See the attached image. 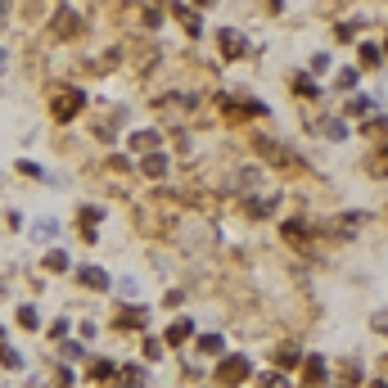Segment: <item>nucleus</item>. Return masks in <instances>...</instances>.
Returning <instances> with one entry per match:
<instances>
[{"instance_id": "nucleus-13", "label": "nucleus", "mask_w": 388, "mask_h": 388, "mask_svg": "<svg viewBox=\"0 0 388 388\" xmlns=\"http://www.w3.org/2000/svg\"><path fill=\"white\" fill-rule=\"evenodd\" d=\"M50 388H77V371L59 357H50Z\"/></svg>"}, {"instance_id": "nucleus-30", "label": "nucleus", "mask_w": 388, "mask_h": 388, "mask_svg": "<svg viewBox=\"0 0 388 388\" xmlns=\"http://www.w3.org/2000/svg\"><path fill=\"white\" fill-rule=\"evenodd\" d=\"M5 339H9V329H5V325H0V343H5Z\"/></svg>"}, {"instance_id": "nucleus-6", "label": "nucleus", "mask_w": 388, "mask_h": 388, "mask_svg": "<svg viewBox=\"0 0 388 388\" xmlns=\"http://www.w3.org/2000/svg\"><path fill=\"white\" fill-rule=\"evenodd\" d=\"M122 375V366L113 362V357H91V366H86V380L91 384H113Z\"/></svg>"}, {"instance_id": "nucleus-29", "label": "nucleus", "mask_w": 388, "mask_h": 388, "mask_svg": "<svg viewBox=\"0 0 388 388\" xmlns=\"http://www.w3.org/2000/svg\"><path fill=\"white\" fill-rule=\"evenodd\" d=\"M9 68V50H5V45H0V72H5Z\"/></svg>"}, {"instance_id": "nucleus-2", "label": "nucleus", "mask_w": 388, "mask_h": 388, "mask_svg": "<svg viewBox=\"0 0 388 388\" xmlns=\"http://www.w3.org/2000/svg\"><path fill=\"white\" fill-rule=\"evenodd\" d=\"M45 27H50V41H77V36L86 32V18H82L77 5L59 0V5L50 9V18H45Z\"/></svg>"}, {"instance_id": "nucleus-25", "label": "nucleus", "mask_w": 388, "mask_h": 388, "mask_svg": "<svg viewBox=\"0 0 388 388\" xmlns=\"http://www.w3.org/2000/svg\"><path fill=\"white\" fill-rule=\"evenodd\" d=\"M145 357H149V362H158V357H163V343H158V339H149V343H145Z\"/></svg>"}, {"instance_id": "nucleus-16", "label": "nucleus", "mask_w": 388, "mask_h": 388, "mask_svg": "<svg viewBox=\"0 0 388 388\" xmlns=\"http://www.w3.org/2000/svg\"><path fill=\"white\" fill-rule=\"evenodd\" d=\"M217 36H222V54H226V59H240V54H244V36L240 32H235V27H222V32H217Z\"/></svg>"}, {"instance_id": "nucleus-11", "label": "nucleus", "mask_w": 388, "mask_h": 388, "mask_svg": "<svg viewBox=\"0 0 388 388\" xmlns=\"http://www.w3.org/2000/svg\"><path fill=\"white\" fill-rule=\"evenodd\" d=\"M14 172H18V176H23V181H41V185H59V176H50V172H45V167H41V163H32V158H18V163H14Z\"/></svg>"}, {"instance_id": "nucleus-12", "label": "nucleus", "mask_w": 388, "mask_h": 388, "mask_svg": "<svg viewBox=\"0 0 388 388\" xmlns=\"http://www.w3.org/2000/svg\"><path fill=\"white\" fill-rule=\"evenodd\" d=\"M14 325L23 329V334H36V329H41V311H36V302H18V307H14Z\"/></svg>"}, {"instance_id": "nucleus-7", "label": "nucleus", "mask_w": 388, "mask_h": 388, "mask_svg": "<svg viewBox=\"0 0 388 388\" xmlns=\"http://www.w3.org/2000/svg\"><path fill=\"white\" fill-rule=\"evenodd\" d=\"M54 357L77 366V362H91V348H86V339H59V343H54Z\"/></svg>"}, {"instance_id": "nucleus-18", "label": "nucleus", "mask_w": 388, "mask_h": 388, "mask_svg": "<svg viewBox=\"0 0 388 388\" xmlns=\"http://www.w3.org/2000/svg\"><path fill=\"white\" fill-rule=\"evenodd\" d=\"M172 14L181 18V27H185V32H190V36H199V32H203V18H199L194 9H185V5H172Z\"/></svg>"}, {"instance_id": "nucleus-24", "label": "nucleus", "mask_w": 388, "mask_h": 388, "mask_svg": "<svg viewBox=\"0 0 388 388\" xmlns=\"http://www.w3.org/2000/svg\"><path fill=\"white\" fill-rule=\"evenodd\" d=\"M262 388H289V384H285V375L271 371V375H262Z\"/></svg>"}, {"instance_id": "nucleus-22", "label": "nucleus", "mask_w": 388, "mask_h": 388, "mask_svg": "<svg viewBox=\"0 0 388 388\" xmlns=\"http://www.w3.org/2000/svg\"><path fill=\"white\" fill-rule=\"evenodd\" d=\"M113 289H118V298H122V302H127V298H136V280H131V276H122Z\"/></svg>"}, {"instance_id": "nucleus-20", "label": "nucleus", "mask_w": 388, "mask_h": 388, "mask_svg": "<svg viewBox=\"0 0 388 388\" xmlns=\"http://www.w3.org/2000/svg\"><path fill=\"white\" fill-rule=\"evenodd\" d=\"M72 334V320L68 316H54L50 325H45V339H50V343H59V339H68Z\"/></svg>"}, {"instance_id": "nucleus-14", "label": "nucleus", "mask_w": 388, "mask_h": 388, "mask_svg": "<svg viewBox=\"0 0 388 388\" xmlns=\"http://www.w3.org/2000/svg\"><path fill=\"white\" fill-rule=\"evenodd\" d=\"M0 371H9V375H18V371H27V352H18L14 343H0Z\"/></svg>"}, {"instance_id": "nucleus-28", "label": "nucleus", "mask_w": 388, "mask_h": 388, "mask_svg": "<svg viewBox=\"0 0 388 388\" xmlns=\"http://www.w3.org/2000/svg\"><path fill=\"white\" fill-rule=\"evenodd\" d=\"M9 27V0H0V32Z\"/></svg>"}, {"instance_id": "nucleus-4", "label": "nucleus", "mask_w": 388, "mask_h": 388, "mask_svg": "<svg viewBox=\"0 0 388 388\" xmlns=\"http://www.w3.org/2000/svg\"><path fill=\"white\" fill-rule=\"evenodd\" d=\"M249 375H253V366H249V357H244V352L222 357V366H217V384H244Z\"/></svg>"}, {"instance_id": "nucleus-27", "label": "nucleus", "mask_w": 388, "mask_h": 388, "mask_svg": "<svg viewBox=\"0 0 388 388\" xmlns=\"http://www.w3.org/2000/svg\"><path fill=\"white\" fill-rule=\"evenodd\" d=\"M5 226L9 231H23V212H5Z\"/></svg>"}, {"instance_id": "nucleus-8", "label": "nucleus", "mask_w": 388, "mask_h": 388, "mask_svg": "<svg viewBox=\"0 0 388 388\" xmlns=\"http://www.w3.org/2000/svg\"><path fill=\"white\" fill-rule=\"evenodd\" d=\"M41 271H45V276H68V271H72L68 249H63V244H59V249H45L41 253Z\"/></svg>"}, {"instance_id": "nucleus-5", "label": "nucleus", "mask_w": 388, "mask_h": 388, "mask_svg": "<svg viewBox=\"0 0 388 388\" xmlns=\"http://www.w3.org/2000/svg\"><path fill=\"white\" fill-rule=\"evenodd\" d=\"M136 167L149 176V181H163V176L172 172V158H167L163 149H149V154H140V163H136Z\"/></svg>"}, {"instance_id": "nucleus-21", "label": "nucleus", "mask_w": 388, "mask_h": 388, "mask_svg": "<svg viewBox=\"0 0 388 388\" xmlns=\"http://www.w3.org/2000/svg\"><path fill=\"white\" fill-rule=\"evenodd\" d=\"M104 222V208L100 203H82L77 208V226H100Z\"/></svg>"}, {"instance_id": "nucleus-26", "label": "nucleus", "mask_w": 388, "mask_h": 388, "mask_svg": "<svg viewBox=\"0 0 388 388\" xmlns=\"http://www.w3.org/2000/svg\"><path fill=\"white\" fill-rule=\"evenodd\" d=\"M280 366H298V348H280Z\"/></svg>"}, {"instance_id": "nucleus-1", "label": "nucleus", "mask_w": 388, "mask_h": 388, "mask_svg": "<svg viewBox=\"0 0 388 388\" xmlns=\"http://www.w3.org/2000/svg\"><path fill=\"white\" fill-rule=\"evenodd\" d=\"M86 109H91V100H86V91H82V86H68V82H63V86L50 91V118L59 122V127L77 122Z\"/></svg>"}, {"instance_id": "nucleus-31", "label": "nucleus", "mask_w": 388, "mask_h": 388, "mask_svg": "<svg viewBox=\"0 0 388 388\" xmlns=\"http://www.w3.org/2000/svg\"><path fill=\"white\" fill-rule=\"evenodd\" d=\"M194 5H212V0H194Z\"/></svg>"}, {"instance_id": "nucleus-17", "label": "nucleus", "mask_w": 388, "mask_h": 388, "mask_svg": "<svg viewBox=\"0 0 388 388\" xmlns=\"http://www.w3.org/2000/svg\"><path fill=\"white\" fill-rule=\"evenodd\" d=\"M163 140H158V131H136V136L127 140V149L131 154H149V149H158Z\"/></svg>"}, {"instance_id": "nucleus-3", "label": "nucleus", "mask_w": 388, "mask_h": 388, "mask_svg": "<svg viewBox=\"0 0 388 388\" xmlns=\"http://www.w3.org/2000/svg\"><path fill=\"white\" fill-rule=\"evenodd\" d=\"M72 276H77V285L91 289V293H109L113 289V276L100 267V262H82V267H72Z\"/></svg>"}, {"instance_id": "nucleus-9", "label": "nucleus", "mask_w": 388, "mask_h": 388, "mask_svg": "<svg viewBox=\"0 0 388 388\" xmlns=\"http://www.w3.org/2000/svg\"><path fill=\"white\" fill-rule=\"evenodd\" d=\"M145 316H149V311L145 307H140V302H122V307H118V320H113V325H118V329H145Z\"/></svg>"}, {"instance_id": "nucleus-10", "label": "nucleus", "mask_w": 388, "mask_h": 388, "mask_svg": "<svg viewBox=\"0 0 388 388\" xmlns=\"http://www.w3.org/2000/svg\"><path fill=\"white\" fill-rule=\"evenodd\" d=\"M185 339H194V320H190V316H176L172 325L163 329V343H167V348H181Z\"/></svg>"}, {"instance_id": "nucleus-19", "label": "nucleus", "mask_w": 388, "mask_h": 388, "mask_svg": "<svg viewBox=\"0 0 388 388\" xmlns=\"http://www.w3.org/2000/svg\"><path fill=\"white\" fill-rule=\"evenodd\" d=\"M194 348H199V357H222V334H199L194 339Z\"/></svg>"}, {"instance_id": "nucleus-23", "label": "nucleus", "mask_w": 388, "mask_h": 388, "mask_svg": "<svg viewBox=\"0 0 388 388\" xmlns=\"http://www.w3.org/2000/svg\"><path fill=\"white\" fill-rule=\"evenodd\" d=\"M77 334H82V339H86V343H91V339L100 334V325H95V320H82V325H77Z\"/></svg>"}, {"instance_id": "nucleus-15", "label": "nucleus", "mask_w": 388, "mask_h": 388, "mask_svg": "<svg viewBox=\"0 0 388 388\" xmlns=\"http://www.w3.org/2000/svg\"><path fill=\"white\" fill-rule=\"evenodd\" d=\"M59 235H63V222H59V217H45V222L32 226V240H36V244H50V240H59Z\"/></svg>"}]
</instances>
